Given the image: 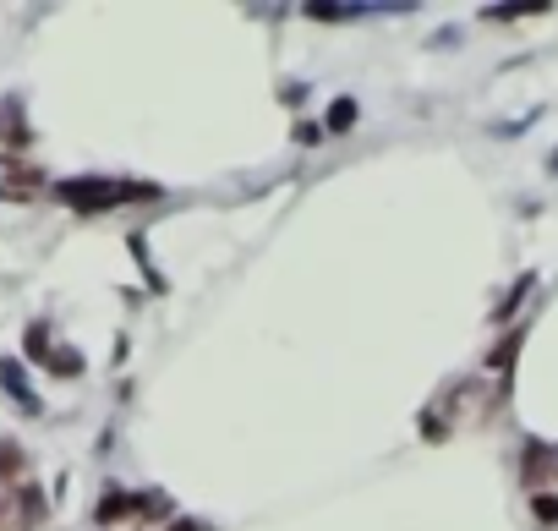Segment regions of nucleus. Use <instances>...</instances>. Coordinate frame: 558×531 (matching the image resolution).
<instances>
[{"mask_svg":"<svg viewBox=\"0 0 558 531\" xmlns=\"http://www.w3.org/2000/svg\"><path fill=\"white\" fill-rule=\"evenodd\" d=\"M17 526H22V531L44 526V493H39V488H22V493H17Z\"/></svg>","mask_w":558,"mask_h":531,"instance_id":"obj_2","label":"nucleus"},{"mask_svg":"<svg viewBox=\"0 0 558 531\" xmlns=\"http://www.w3.org/2000/svg\"><path fill=\"white\" fill-rule=\"evenodd\" d=\"M126 515H137V499H121V493H110V499L99 504V521H126Z\"/></svg>","mask_w":558,"mask_h":531,"instance_id":"obj_5","label":"nucleus"},{"mask_svg":"<svg viewBox=\"0 0 558 531\" xmlns=\"http://www.w3.org/2000/svg\"><path fill=\"white\" fill-rule=\"evenodd\" d=\"M55 198L61 203H72V209H115V203H126V198H159L154 187H132V181H61L55 187Z\"/></svg>","mask_w":558,"mask_h":531,"instance_id":"obj_1","label":"nucleus"},{"mask_svg":"<svg viewBox=\"0 0 558 531\" xmlns=\"http://www.w3.org/2000/svg\"><path fill=\"white\" fill-rule=\"evenodd\" d=\"M22 466H28V455H22L11 438H0V482H17V477H22Z\"/></svg>","mask_w":558,"mask_h":531,"instance_id":"obj_4","label":"nucleus"},{"mask_svg":"<svg viewBox=\"0 0 558 531\" xmlns=\"http://www.w3.org/2000/svg\"><path fill=\"white\" fill-rule=\"evenodd\" d=\"M44 334H50L44 323H33V329H28V356H44V362H50V340H44Z\"/></svg>","mask_w":558,"mask_h":531,"instance_id":"obj_8","label":"nucleus"},{"mask_svg":"<svg viewBox=\"0 0 558 531\" xmlns=\"http://www.w3.org/2000/svg\"><path fill=\"white\" fill-rule=\"evenodd\" d=\"M531 510H537L542 526H558V493H537V499H531Z\"/></svg>","mask_w":558,"mask_h":531,"instance_id":"obj_6","label":"nucleus"},{"mask_svg":"<svg viewBox=\"0 0 558 531\" xmlns=\"http://www.w3.org/2000/svg\"><path fill=\"white\" fill-rule=\"evenodd\" d=\"M351 121H356V105H351V99L329 110V126H334V132H345V126H351Z\"/></svg>","mask_w":558,"mask_h":531,"instance_id":"obj_9","label":"nucleus"},{"mask_svg":"<svg viewBox=\"0 0 558 531\" xmlns=\"http://www.w3.org/2000/svg\"><path fill=\"white\" fill-rule=\"evenodd\" d=\"M548 471H558V455H553V449H542V444H531L526 449V482H542Z\"/></svg>","mask_w":558,"mask_h":531,"instance_id":"obj_3","label":"nucleus"},{"mask_svg":"<svg viewBox=\"0 0 558 531\" xmlns=\"http://www.w3.org/2000/svg\"><path fill=\"white\" fill-rule=\"evenodd\" d=\"M0 531H17V504L0 499Z\"/></svg>","mask_w":558,"mask_h":531,"instance_id":"obj_10","label":"nucleus"},{"mask_svg":"<svg viewBox=\"0 0 558 531\" xmlns=\"http://www.w3.org/2000/svg\"><path fill=\"white\" fill-rule=\"evenodd\" d=\"M50 373H83V356L77 351H50Z\"/></svg>","mask_w":558,"mask_h":531,"instance_id":"obj_7","label":"nucleus"}]
</instances>
